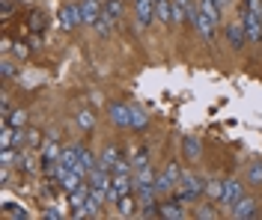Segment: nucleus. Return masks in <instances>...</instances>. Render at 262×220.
<instances>
[{
	"mask_svg": "<svg viewBox=\"0 0 262 220\" xmlns=\"http://www.w3.org/2000/svg\"><path fill=\"white\" fill-rule=\"evenodd\" d=\"M176 200H182L185 205H194L200 197H206V179L203 176H196L191 169H185V176H182V182L176 185Z\"/></svg>",
	"mask_w": 262,
	"mask_h": 220,
	"instance_id": "obj_1",
	"label": "nucleus"
},
{
	"mask_svg": "<svg viewBox=\"0 0 262 220\" xmlns=\"http://www.w3.org/2000/svg\"><path fill=\"white\" fill-rule=\"evenodd\" d=\"M134 6V24L137 30H149L158 18H155V0H131Z\"/></svg>",
	"mask_w": 262,
	"mask_h": 220,
	"instance_id": "obj_2",
	"label": "nucleus"
},
{
	"mask_svg": "<svg viewBox=\"0 0 262 220\" xmlns=\"http://www.w3.org/2000/svg\"><path fill=\"white\" fill-rule=\"evenodd\" d=\"M217 24H221V18H212V15H206V12H200V9H196L194 30L200 33V39H203L206 45H212V42H214V36H217Z\"/></svg>",
	"mask_w": 262,
	"mask_h": 220,
	"instance_id": "obj_3",
	"label": "nucleus"
},
{
	"mask_svg": "<svg viewBox=\"0 0 262 220\" xmlns=\"http://www.w3.org/2000/svg\"><path fill=\"white\" fill-rule=\"evenodd\" d=\"M242 197H245V185H242L235 176L224 179V193H221V200H217V203L224 205V208H229V211H232V208H235V203H238Z\"/></svg>",
	"mask_w": 262,
	"mask_h": 220,
	"instance_id": "obj_4",
	"label": "nucleus"
},
{
	"mask_svg": "<svg viewBox=\"0 0 262 220\" xmlns=\"http://www.w3.org/2000/svg\"><path fill=\"white\" fill-rule=\"evenodd\" d=\"M224 39H227L229 48H235V51H242L247 45V33H245V21L238 18V21H229L227 27H224Z\"/></svg>",
	"mask_w": 262,
	"mask_h": 220,
	"instance_id": "obj_5",
	"label": "nucleus"
},
{
	"mask_svg": "<svg viewBox=\"0 0 262 220\" xmlns=\"http://www.w3.org/2000/svg\"><path fill=\"white\" fill-rule=\"evenodd\" d=\"M81 24H83L81 3H66L60 9V30H78Z\"/></svg>",
	"mask_w": 262,
	"mask_h": 220,
	"instance_id": "obj_6",
	"label": "nucleus"
},
{
	"mask_svg": "<svg viewBox=\"0 0 262 220\" xmlns=\"http://www.w3.org/2000/svg\"><path fill=\"white\" fill-rule=\"evenodd\" d=\"M81 3V15H83V24L96 27L98 21L104 18V0H78Z\"/></svg>",
	"mask_w": 262,
	"mask_h": 220,
	"instance_id": "obj_7",
	"label": "nucleus"
},
{
	"mask_svg": "<svg viewBox=\"0 0 262 220\" xmlns=\"http://www.w3.org/2000/svg\"><path fill=\"white\" fill-rule=\"evenodd\" d=\"M235 220H250V217H259V200L256 197H242L238 203H235V208L229 211Z\"/></svg>",
	"mask_w": 262,
	"mask_h": 220,
	"instance_id": "obj_8",
	"label": "nucleus"
},
{
	"mask_svg": "<svg viewBox=\"0 0 262 220\" xmlns=\"http://www.w3.org/2000/svg\"><path fill=\"white\" fill-rule=\"evenodd\" d=\"M107 119L114 122L116 128H131V107L128 104H119V102L107 104Z\"/></svg>",
	"mask_w": 262,
	"mask_h": 220,
	"instance_id": "obj_9",
	"label": "nucleus"
},
{
	"mask_svg": "<svg viewBox=\"0 0 262 220\" xmlns=\"http://www.w3.org/2000/svg\"><path fill=\"white\" fill-rule=\"evenodd\" d=\"M161 217L164 220H185L188 217V208L182 200H164L161 203Z\"/></svg>",
	"mask_w": 262,
	"mask_h": 220,
	"instance_id": "obj_10",
	"label": "nucleus"
},
{
	"mask_svg": "<svg viewBox=\"0 0 262 220\" xmlns=\"http://www.w3.org/2000/svg\"><path fill=\"white\" fill-rule=\"evenodd\" d=\"M116 214L119 217H134V214H140V203H137V197H119V203H116Z\"/></svg>",
	"mask_w": 262,
	"mask_h": 220,
	"instance_id": "obj_11",
	"label": "nucleus"
},
{
	"mask_svg": "<svg viewBox=\"0 0 262 220\" xmlns=\"http://www.w3.org/2000/svg\"><path fill=\"white\" fill-rule=\"evenodd\" d=\"M63 143L57 140V137H48L45 140V146H42V164H51V161H60V155H63Z\"/></svg>",
	"mask_w": 262,
	"mask_h": 220,
	"instance_id": "obj_12",
	"label": "nucleus"
},
{
	"mask_svg": "<svg viewBox=\"0 0 262 220\" xmlns=\"http://www.w3.org/2000/svg\"><path fill=\"white\" fill-rule=\"evenodd\" d=\"M119 161H122V152L116 149L114 143H111V146H104V152L98 155V167L111 169V173H114V169H116V164H119Z\"/></svg>",
	"mask_w": 262,
	"mask_h": 220,
	"instance_id": "obj_13",
	"label": "nucleus"
},
{
	"mask_svg": "<svg viewBox=\"0 0 262 220\" xmlns=\"http://www.w3.org/2000/svg\"><path fill=\"white\" fill-rule=\"evenodd\" d=\"M90 190H93V187H90V179H86V185H81L78 190H72V193H69V205L75 208L72 214H78L83 205H86V200H90Z\"/></svg>",
	"mask_w": 262,
	"mask_h": 220,
	"instance_id": "obj_14",
	"label": "nucleus"
},
{
	"mask_svg": "<svg viewBox=\"0 0 262 220\" xmlns=\"http://www.w3.org/2000/svg\"><path fill=\"white\" fill-rule=\"evenodd\" d=\"M81 185H86V176H83L81 169H72V173H66L63 179H60V187H63L66 193H72V190H78Z\"/></svg>",
	"mask_w": 262,
	"mask_h": 220,
	"instance_id": "obj_15",
	"label": "nucleus"
},
{
	"mask_svg": "<svg viewBox=\"0 0 262 220\" xmlns=\"http://www.w3.org/2000/svg\"><path fill=\"white\" fill-rule=\"evenodd\" d=\"M122 15H125V0H104V18L107 21L119 24Z\"/></svg>",
	"mask_w": 262,
	"mask_h": 220,
	"instance_id": "obj_16",
	"label": "nucleus"
},
{
	"mask_svg": "<svg viewBox=\"0 0 262 220\" xmlns=\"http://www.w3.org/2000/svg\"><path fill=\"white\" fill-rule=\"evenodd\" d=\"M182 155H185L188 161H200V155H203L200 140H196V137H182Z\"/></svg>",
	"mask_w": 262,
	"mask_h": 220,
	"instance_id": "obj_17",
	"label": "nucleus"
},
{
	"mask_svg": "<svg viewBox=\"0 0 262 220\" xmlns=\"http://www.w3.org/2000/svg\"><path fill=\"white\" fill-rule=\"evenodd\" d=\"M155 18L158 24H173V0H155Z\"/></svg>",
	"mask_w": 262,
	"mask_h": 220,
	"instance_id": "obj_18",
	"label": "nucleus"
},
{
	"mask_svg": "<svg viewBox=\"0 0 262 220\" xmlns=\"http://www.w3.org/2000/svg\"><path fill=\"white\" fill-rule=\"evenodd\" d=\"M96 167H98V158H96L93 152H90V149H83V146H81V158H78V169H81L83 176L90 179V173H93Z\"/></svg>",
	"mask_w": 262,
	"mask_h": 220,
	"instance_id": "obj_19",
	"label": "nucleus"
},
{
	"mask_svg": "<svg viewBox=\"0 0 262 220\" xmlns=\"http://www.w3.org/2000/svg\"><path fill=\"white\" fill-rule=\"evenodd\" d=\"M128 107H131V128H134V131L146 128V125H149V113H146V107H140V104H128Z\"/></svg>",
	"mask_w": 262,
	"mask_h": 220,
	"instance_id": "obj_20",
	"label": "nucleus"
},
{
	"mask_svg": "<svg viewBox=\"0 0 262 220\" xmlns=\"http://www.w3.org/2000/svg\"><path fill=\"white\" fill-rule=\"evenodd\" d=\"M245 182H247L250 187H259V185H262V161H250V164H247Z\"/></svg>",
	"mask_w": 262,
	"mask_h": 220,
	"instance_id": "obj_21",
	"label": "nucleus"
},
{
	"mask_svg": "<svg viewBox=\"0 0 262 220\" xmlns=\"http://www.w3.org/2000/svg\"><path fill=\"white\" fill-rule=\"evenodd\" d=\"M155 179H158V173L152 169V164L143 169H137L134 173V187H140V185H155Z\"/></svg>",
	"mask_w": 262,
	"mask_h": 220,
	"instance_id": "obj_22",
	"label": "nucleus"
},
{
	"mask_svg": "<svg viewBox=\"0 0 262 220\" xmlns=\"http://www.w3.org/2000/svg\"><path fill=\"white\" fill-rule=\"evenodd\" d=\"M143 167H149V152H146V146L134 149V155H131V169L137 173V169H143Z\"/></svg>",
	"mask_w": 262,
	"mask_h": 220,
	"instance_id": "obj_23",
	"label": "nucleus"
},
{
	"mask_svg": "<svg viewBox=\"0 0 262 220\" xmlns=\"http://www.w3.org/2000/svg\"><path fill=\"white\" fill-rule=\"evenodd\" d=\"M3 217H9V220H24L27 217V208H24V205H18V203H6L3 205Z\"/></svg>",
	"mask_w": 262,
	"mask_h": 220,
	"instance_id": "obj_24",
	"label": "nucleus"
},
{
	"mask_svg": "<svg viewBox=\"0 0 262 220\" xmlns=\"http://www.w3.org/2000/svg\"><path fill=\"white\" fill-rule=\"evenodd\" d=\"M78 125H81L83 131H93V128H96V113H93L90 107H83L81 113H78Z\"/></svg>",
	"mask_w": 262,
	"mask_h": 220,
	"instance_id": "obj_25",
	"label": "nucleus"
},
{
	"mask_svg": "<svg viewBox=\"0 0 262 220\" xmlns=\"http://www.w3.org/2000/svg\"><path fill=\"white\" fill-rule=\"evenodd\" d=\"M221 193H224V182L206 179V197H209V200H221Z\"/></svg>",
	"mask_w": 262,
	"mask_h": 220,
	"instance_id": "obj_26",
	"label": "nucleus"
},
{
	"mask_svg": "<svg viewBox=\"0 0 262 220\" xmlns=\"http://www.w3.org/2000/svg\"><path fill=\"white\" fill-rule=\"evenodd\" d=\"M3 122H9V125H15V128H24V125H27V110H21V107H18V110H12Z\"/></svg>",
	"mask_w": 262,
	"mask_h": 220,
	"instance_id": "obj_27",
	"label": "nucleus"
},
{
	"mask_svg": "<svg viewBox=\"0 0 262 220\" xmlns=\"http://www.w3.org/2000/svg\"><path fill=\"white\" fill-rule=\"evenodd\" d=\"M45 24H48V15L36 9V12H33V15H30V27H33V30H42Z\"/></svg>",
	"mask_w": 262,
	"mask_h": 220,
	"instance_id": "obj_28",
	"label": "nucleus"
},
{
	"mask_svg": "<svg viewBox=\"0 0 262 220\" xmlns=\"http://www.w3.org/2000/svg\"><path fill=\"white\" fill-rule=\"evenodd\" d=\"M194 217H200V220H209V217H217V211H214L212 205H196V211H194Z\"/></svg>",
	"mask_w": 262,
	"mask_h": 220,
	"instance_id": "obj_29",
	"label": "nucleus"
},
{
	"mask_svg": "<svg viewBox=\"0 0 262 220\" xmlns=\"http://www.w3.org/2000/svg\"><path fill=\"white\" fill-rule=\"evenodd\" d=\"M0 71H3V81H12V78H15V63H12V60H3Z\"/></svg>",
	"mask_w": 262,
	"mask_h": 220,
	"instance_id": "obj_30",
	"label": "nucleus"
},
{
	"mask_svg": "<svg viewBox=\"0 0 262 220\" xmlns=\"http://www.w3.org/2000/svg\"><path fill=\"white\" fill-rule=\"evenodd\" d=\"M12 9H15V6H12V0H0V15H3V21L12 15Z\"/></svg>",
	"mask_w": 262,
	"mask_h": 220,
	"instance_id": "obj_31",
	"label": "nucleus"
},
{
	"mask_svg": "<svg viewBox=\"0 0 262 220\" xmlns=\"http://www.w3.org/2000/svg\"><path fill=\"white\" fill-rule=\"evenodd\" d=\"M45 217H48V220H60V217H63V211H60L57 205H48V208H45Z\"/></svg>",
	"mask_w": 262,
	"mask_h": 220,
	"instance_id": "obj_32",
	"label": "nucleus"
},
{
	"mask_svg": "<svg viewBox=\"0 0 262 220\" xmlns=\"http://www.w3.org/2000/svg\"><path fill=\"white\" fill-rule=\"evenodd\" d=\"M39 143H42V134H39V131H27V146H39Z\"/></svg>",
	"mask_w": 262,
	"mask_h": 220,
	"instance_id": "obj_33",
	"label": "nucleus"
},
{
	"mask_svg": "<svg viewBox=\"0 0 262 220\" xmlns=\"http://www.w3.org/2000/svg\"><path fill=\"white\" fill-rule=\"evenodd\" d=\"M12 54H15L18 60H24L27 57V45H12Z\"/></svg>",
	"mask_w": 262,
	"mask_h": 220,
	"instance_id": "obj_34",
	"label": "nucleus"
},
{
	"mask_svg": "<svg viewBox=\"0 0 262 220\" xmlns=\"http://www.w3.org/2000/svg\"><path fill=\"white\" fill-rule=\"evenodd\" d=\"M173 3H182V6H191V0H173Z\"/></svg>",
	"mask_w": 262,
	"mask_h": 220,
	"instance_id": "obj_35",
	"label": "nucleus"
},
{
	"mask_svg": "<svg viewBox=\"0 0 262 220\" xmlns=\"http://www.w3.org/2000/svg\"><path fill=\"white\" fill-rule=\"evenodd\" d=\"M18 3H36V0H18Z\"/></svg>",
	"mask_w": 262,
	"mask_h": 220,
	"instance_id": "obj_36",
	"label": "nucleus"
}]
</instances>
